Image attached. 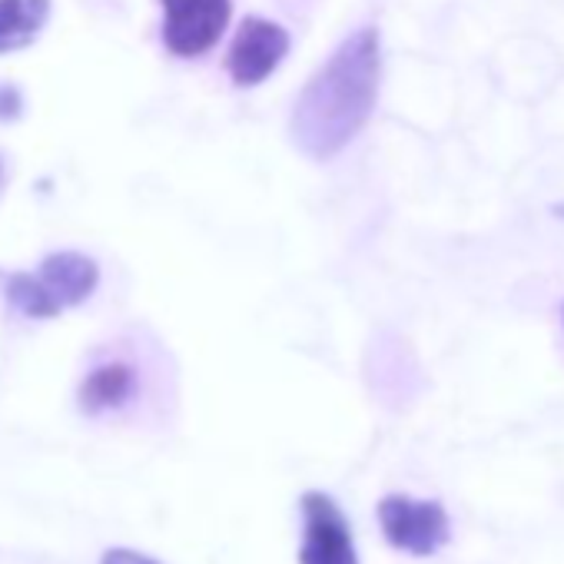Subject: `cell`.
I'll return each mask as SVG.
<instances>
[{
    "mask_svg": "<svg viewBox=\"0 0 564 564\" xmlns=\"http://www.w3.org/2000/svg\"><path fill=\"white\" fill-rule=\"evenodd\" d=\"M379 97V31L359 28L313 74L293 107V140L313 160H333L369 123Z\"/></svg>",
    "mask_w": 564,
    "mask_h": 564,
    "instance_id": "1",
    "label": "cell"
},
{
    "mask_svg": "<svg viewBox=\"0 0 564 564\" xmlns=\"http://www.w3.org/2000/svg\"><path fill=\"white\" fill-rule=\"evenodd\" d=\"M173 386V362L150 333H123L97 349L87 369L77 402L84 415H133L150 395H163Z\"/></svg>",
    "mask_w": 564,
    "mask_h": 564,
    "instance_id": "2",
    "label": "cell"
},
{
    "mask_svg": "<svg viewBox=\"0 0 564 564\" xmlns=\"http://www.w3.org/2000/svg\"><path fill=\"white\" fill-rule=\"evenodd\" d=\"M239 0H156L160 47L180 64L209 61L229 37Z\"/></svg>",
    "mask_w": 564,
    "mask_h": 564,
    "instance_id": "3",
    "label": "cell"
},
{
    "mask_svg": "<svg viewBox=\"0 0 564 564\" xmlns=\"http://www.w3.org/2000/svg\"><path fill=\"white\" fill-rule=\"evenodd\" d=\"M293 44L296 41L286 24L269 21L262 14H246L229 31V44L223 47V57H219L223 77L236 90H252L282 67Z\"/></svg>",
    "mask_w": 564,
    "mask_h": 564,
    "instance_id": "4",
    "label": "cell"
},
{
    "mask_svg": "<svg viewBox=\"0 0 564 564\" xmlns=\"http://www.w3.org/2000/svg\"><path fill=\"white\" fill-rule=\"evenodd\" d=\"M379 521L386 538L409 554H435L448 541V514L435 501L389 495L379 505Z\"/></svg>",
    "mask_w": 564,
    "mask_h": 564,
    "instance_id": "5",
    "label": "cell"
},
{
    "mask_svg": "<svg viewBox=\"0 0 564 564\" xmlns=\"http://www.w3.org/2000/svg\"><path fill=\"white\" fill-rule=\"evenodd\" d=\"M303 514H306V538L300 551L303 564H359L349 524L333 498L310 491L303 498Z\"/></svg>",
    "mask_w": 564,
    "mask_h": 564,
    "instance_id": "6",
    "label": "cell"
},
{
    "mask_svg": "<svg viewBox=\"0 0 564 564\" xmlns=\"http://www.w3.org/2000/svg\"><path fill=\"white\" fill-rule=\"evenodd\" d=\"M37 275L44 279V286L51 290V296L57 300L61 310H74V306L87 303L94 296V290L100 286V265L77 249L51 252L41 262Z\"/></svg>",
    "mask_w": 564,
    "mask_h": 564,
    "instance_id": "7",
    "label": "cell"
},
{
    "mask_svg": "<svg viewBox=\"0 0 564 564\" xmlns=\"http://www.w3.org/2000/svg\"><path fill=\"white\" fill-rule=\"evenodd\" d=\"M51 21V0H0V54L31 47Z\"/></svg>",
    "mask_w": 564,
    "mask_h": 564,
    "instance_id": "8",
    "label": "cell"
},
{
    "mask_svg": "<svg viewBox=\"0 0 564 564\" xmlns=\"http://www.w3.org/2000/svg\"><path fill=\"white\" fill-rule=\"evenodd\" d=\"M4 296L28 319H54V316L64 313L37 272H11V275H4Z\"/></svg>",
    "mask_w": 564,
    "mask_h": 564,
    "instance_id": "9",
    "label": "cell"
},
{
    "mask_svg": "<svg viewBox=\"0 0 564 564\" xmlns=\"http://www.w3.org/2000/svg\"><path fill=\"white\" fill-rule=\"evenodd\" d=\"M319 4H323V0H275V8L282 11V18L300 24V28L313 21V14L319 11Z\"/></svg>",
    "mask_w": 564,
    "mask_h": 564,
    "instance_id": "10",
    "label": "cell"
},
{
    "mask_svg": "<svg viewBox=\"0 0 564 564\" xmlns=\"http://www.w3.org/2000/svg\"><path fill=\"white\" fill-rule=\"evenodd\" d=\"M21 117V94L11 84H0V120H14Z\"/></svg>",
    "mask_w": 564,
    "mask_h": 564,
    "instance_id": "11",
    "label": "cell"
},
{
    "mask_svg": "<svg viewBox=\"0 0 564 564\" xmlns=\"http://www.w3.org/2000/svg\"><path fill=\"white\" fill-rule=\"evenodd\" d=\"M100 564H156V561L147 557V554H140V551H130V547H110L100 557Z\"/></svg>",
    "mask_w": 564,
    "mask_h": 564,
    "instance_id": "12",
    "label": "cell"
},
{
    "mask_svg": "<svg viewBox=\"0 0 564 564\" xmlns=\"http://www.w3.org/2000/svg\"><path fill=\"white\" fill-rule=\"evenodd\" d=\"M557 329H561V346H564V300L557 306Z\"/></svg>",
    "mask_w": 564,
    "mask_h": 564,
    "instance_id": "13",
    "label": "cell"
},
{
    "mask_svg": "<svg viewBox=\"0 0 564 564\" xmlns=\"http://www.w3.org/2000/svg\"><path fill=\"white\" fill-rule=\"evenodd\" d=\"M0 176H4V166H0Z\"/></svg>",
    "mask_w": 564,
    "mask_h": 564,
    "instance_id": "14",
    "label": "cell"
}]
</instances>
